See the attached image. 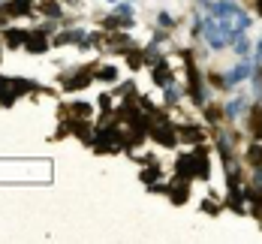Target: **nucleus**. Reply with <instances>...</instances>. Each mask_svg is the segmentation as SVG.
Listing matches in <instances>:
<instances>
[{"label":"nucleus","instance_id":"obj_1","mask_svg":"<svg viewBox=\"0 0 262 244\" xmlns=\"http://www.w3.org/2000/svg\"><path fill=\"white\" fill-rule=\"evenodd\" d=\"M148 139L157 145V148H178L181 145V139H178V121L175 118H169V112L163 108L157 112L154 118H151V127H148Z\"/></svg>","mask_w":262,"mask_h":244},{"label":"nucleus","instance_id":"obj_2","mask_svg":"<svg viewBox=\"0 0 262 244\" xmlns=\"http://www.w3.org/2000/svg\"><path fill=\"white\" fill-rule=\"evenodd\" d=\"M94 66H97V63H88V66H63V70L57 73V84H60V91H63V94L88 91V87L97 81Z\"/></svg>","mask_w":262,"mask_h":244},{"label":"nucleus","instance_id":"obj_3","mask_svg":"<svg viewBox=\"0 0 262 244\" xmlns=\"http://www.w3.org/2000/svg\"><path fill=\"white\" fill-rule=\"evenodd\" d=\"M178 139H181L184 148H193V145H199V142H211V130L202 121L184 118V121H178Z\"/></svg>","mask_w":262,"mask_h":244},{"label":"nucleus","instance_id":"obj_4","mask_svg":"<svg viewBox=\"0 0 262 244\" xmlns=\"http://www.w3.org/2000/svg\"><path fill=\"white\" fill-rule=\"evenodd\" d=\"M253 66H256V60H253V57H235V63L223 70L229 91H235L238 84H247V81H250V76H253Z\"/></svg>","mask_w":262,"mask_h":244},{"label":"nucleus","instance_id":"obj_5","mask_svg":"<svg viewBox=\"0 0 262 244\" xmlns=\"http://www.w3.org/2000/svg\"><path fill=\"white\" fill-rule=\"evenodd\" d=\"M253 106V97L250 94H229V100L223 103V115H226V124H238L247 118V112Z\"/></svg>","mask_w":262,"mask_h":244},{"label":"nucleus","instance_id":"obj_6","mask_svg":"<svg viewBox=\"0 0 262 244\" xmlns=\"http://www.w3.org/2000/svg\"><path fill=\"white\" fill-rule=\"evenodd\" d=\"M54 46H52V36L46 33V30H39V27H27V39H25V52L33 54V57H39V54H49Z\"/></svg>","mask_w":262,"mask_h":244},{"label":"nucleus","instance_id":"obj_7","mask_svg":"<svg viewBox=\"0 0 262 244\" xmlns=\"http://www.w3.org/2000/svg\"><path fill=\"white\" fill-rule=\"evenodd\" d=\"M148 73H151V84H154L157 91H163V87H166V84H172V81H178V70L172 66L169 54H166V57H163L160 63H154V66H151Z\"/></svg>","mask_w":262,"mask_h":244},{"label":"nucleus","instance_id":"obj_8","mask_svg":"<svg viewBox=\"0 0 262 244\" xmlns=\"http://www.w3.org/2000/svg\"><path fill=\"white\" fill-rule=\"evenodd\" d=\"M133 46H139V42L130 36V30H115V33H108V42H105L103 52L108 54V57H124Z\"/></svg>","mask_w":262,"mask_h":244},{"label":"nucleus","instance_id":"obj_9","mask_svg":"<svg viewBox=\"0 0 262 244\" xmlns=\"http://www.w3.org/2000/svg\"><path fill=\"white\" fill-rule=\"evenodd\" d=\"M190 193H193V181H187L181 175H172L169 190H166V199H169L172 205H187V202H190Z\"/></svg>","mask_w":262,"mask_h":244},{"label":"nucleus","instance_id":"obj_10","mask_svg":"<svg viewBox=\"0 0 262 244\" xmlns=\"http://www.w3.org/2000/svg\"><path fill=\"white\" fill-rule=\"evenodd\" d=\"M202 112V124L208 127V130H217V127H223L226 124V115H223V103H217L214 97H211L205 106L199 108Z\"/></svg>","mask_w":262,"mask_h":244},{"label":"nucleus","instance_id":"obj_11","mask_svg":"<svg viewBox=\"0 0 262 244\" xmlns=\"http://www.w3.org/2000/svg\"><path fill=\"white\" fill-rule=\"evenodd\" d=\"M139 181H142L145 187H151V184H157V181H166V166H163L157 157H148L145 166H142V172H139Z\"/></svg>","mask_w":262,"mask_h":244},{"label":"nucleus","instance_id":"obj_12","mask_svg":"<svg viewBox=\"0 0 262 244\" xmlns=\"http://www.w3.org/2000/svg\"><path fill=\"white\" fill-rule=\"evenodd\" d=\"M0 39L6 49H25V39H27V27L21 25H9L0 30Z\"/></svg>","mask_w":262,"mask_h":244},{"label":"nucleus","instance_id":"obj_13","mask_svg":"<svg viewBox=\"0 0 262 244\" xmlns=\"http://www.w3.org/2000/svg\"><path fill=\"white\" fill-rule=\"evenodd\" d=\"M18 100H21V97H18V91H15V84H12V76H0V106L12 108Z\"/></svg>","mask_w":262,"mask_h":244},{"label":"nucleus","instance_id":"obj_14","mask_svg":"<svg viewBox=\"0 0 262 244\" xmlns=\"http://www.w3.org/2000/svg\"><path fill=\"white\" fill-rule=\"evenodd\" d=\"M112 94H115V100H136L139 97V84H136V79H121L112 84Z\"/></svg>","mask_w":262,"mask_h":244},{"label":"nucleus","instance_id":"obj_15","mask_svg":"<svg viewBox=\"0 0 262 244\" xmlns=\"http://www.w3.org/2000/svg\"><path fill=\"white\" fill-rule=\"evenodd\" d=\"M94 76H97V81H103V84H115V81H121V66L118 63H97L94 66Z\"/></svg>","mask_w":262,"mask_h":244},{"label":"nucleus","instance_id":"obj_16","mask_svg":"<svg viewBox=\"0 0 262 244\" xmlns=\"http://www.w3.org/2000/svg\"><path fill=\"white\" fill-rule=\"evenodd\" d=\"M229 52L235 54V57H253V42H250V36H247V33H238V36H232Z\"/></svg>","mask_w":262,"mask_h":244},{"label":"nucleus","instance_id":"obj_17","mask_svg":"<svg viewBox=\"0 0 262 244\" xmlns=\"http://www.w3.org/2000/svg\"><path fill=\"white\" fill-rule=\"evenodd\" d=\"M166 54H169V52H166L163 46H157V42H148V46H142V60H145V70H151L154 63H160Z\"/></svg>","mask_w":262,"mask_h":244},{"label":"nucleus","instance_id":"obj_18","mask_svg":"<svg viewBox=\"0 0 262 244\" xmlns=\"http://www.w3.org/2000/svg\"><path fill=\"white\" fill-rule=\"evenodd\" d=\"M199 208H202V214L217 217L220 211H223V208H226V202H223V196H214V190H211L208 196L202 199V205H199Z\"/></svg>","mask_w":262,"mask_h":244},{"label":"nucleus","instance_id":"obj_19","mask_svg":"<svg viewBox=\"0 0 262 244\" xmlns=\"http://www.w3.org/2000/svg\"><path fill=\"white\" fill-rule=\"evenodd\" d=\"M67 108H70V115H76V118H94V115H97V106L88 103V100H70Z\"/></svg>","mask_w":262,"mask_h":244},{"label":"nucleus","instance_id":"obj_20","mask_svg":"<svg viewBox=\"0 0 262 244\" xmlns=\"http://www.w3.org/2000/svg\"><path fill=\"white\" fill-rule=\"evenodd\" d=\"M121 60H124V66H127L130 73H139V70H145V60H142V46H133V49L124 54Z\"/></svg>","mask_w":262,"mask_h":244},{"label":"nucleus","instance_id":"obj_21","mask_svg":"<svg viewBox=\"0 0 262 244\" xmlns=\"http://www.w3.org/2000/svg\"><path fill=\"white\" fill-rule=\"evenodd\" d=\"M178 25H181V21H178L172 12H166V9H160L157 15H154V27H163V30H172V33H175Z\"/></svg>","mask_w":262,"mask_h":244},{"label":"nucleus","instance_id":"obj_22","mask_svg":"<svg viewBox=\"0 0 262 244\" xmlns=\"http://www.w3.org/2000/svg\"><path fill=\"white\" fill-rule=\"evenodd\" d=\"M112 12H118L121 18H136V3H127V0H118L112 6Z\"/></svg>","mask_w":262,"mask_h":244},{"label":"nucleus","instance_id":"obj_23","mask_svg":"<svg viewBox=\"0 0 262 244\" xmlns=\"http://www.w3.org/2000/svg\"><path fill=\"white\" fill-rule=\"evenodd\" d=\"M115 106H118V100H115L112 91H105V94L97 97V108H100V112H115Z\"/></svg>","mask_w":262,"mask_h":244},{"label":"nucleus","instance_id":"obj_24","mask_svg":"<svg viewBox=\"0 0 262 244\" xmlns=\"http://www.w3.org/2000/svg\"><path fill=\"white\" fill-rule=\"evenodd\" d=\"M63 3H67V9H76V12L84 9V0H63Z\"/></svg>","mask_w":262,"mask_h":244},{"label":"nucleus","instance_id":"obj_25","mask_svg":"<svg viewBox=\"0 0 262 244\" xmlns=\"http://www.w3.org/2000/svg\"><path fill=\"white\" fill-rule=\"evenodd\" d=\"M105 3H108V6H115V3H118V0H105Z\"/></svg>","mask_w":262,"mask_h":244},{"label":"nucleus","instance_id":"obj_26","mask_svg":"<svg viewBox=\"0 0 262 244\" xmlns=\"http://www.w3.org/2000/svg\"><path fill=\"white\" fill-rule=\"evenodd\" d=\"M250 3H259V0H250Z\"/></svg>","mask_w":262,"mask_h":244}]
</instances>
